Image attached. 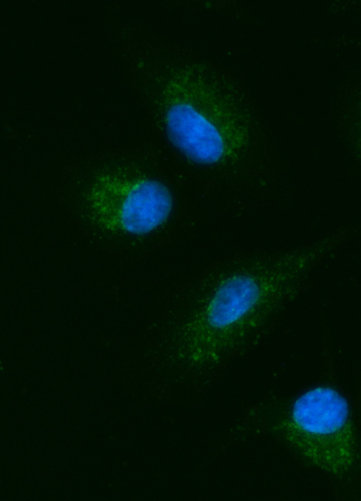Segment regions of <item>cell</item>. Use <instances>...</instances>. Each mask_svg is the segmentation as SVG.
Returning <instances> with one entry per match:
<instances>
[{
    "label": "cell",
    "mask_w": 361,
    "mask_h": 501,
    "mask_svg": "<svg viewBox=\"0 0 361 501\" xmlns=\"http://www.w3.org/2000/svg\"><path fill=\"white\" fill-rule=\"evenodd\" d=\"M90 194V206L103 224L131 234L152 231L172 209L169 191L151 179L102 178Z\"/></svg>",
    "instance_id": "2"
},
{
    "label": "cell",
    "mask_w": 361,
    "mask_h": 501,
    "mask_svg": "<svg viewBox=\"0 0 361 501\" xmlns=\"http://www.w3.org/2000/svg\"><path fill=\"white\" fill-rule=\"evenodd\" d=\"M293 443L314 467L337 478L357 461L355 432L346 400L329 387L307 390L294 402L288 422Z\"/></svg>",
    "instance_id": "1"
},
{
    "label": "cell",
    "mask_w": 361,
    "mask_h": 501,
    "mask_svg": "<svg viewBox=\"0 0 361 501\" xmlns=\"http://www.w3.org/2000/svg\"><path fill=\"white\" fill-rule=\"evenodd\" d=\"M259 287L255 279L247 276L231 277L219 286L207 310V321L215 328H224L237 322L255 305Z\"/></svg>",
    "instance_id": "4"
},
{
    "label": "cell",
    "mask_w": 361,
    "mask_h": 501,
    "mask_svg": "<svg viewBox=\"0 0 361 501\" xmlns=\"http://www.w3.org/2000/svg\"><path fill=\"white\" fill-rule=\"evenodd\" d=\"M166 128L174 145L192 161L212 164L221 159L224 151L221 136L192 106H174L168 113Z\"/></svg>",
    "instance_id": "3"
}]
</instances>
